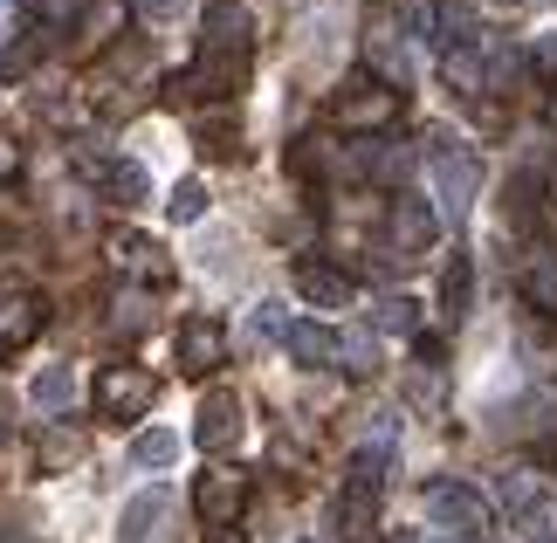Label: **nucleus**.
Wrapping results in <instances>:
<instances>
[{
    "label": "nucleus",
    "instance_id": "1",
    "mask_svg": "<svg viewBox=\"0 0 557 543\" xmlns=\"http://www.w3.org/2000/svg\"><path fill=\"white\" fill-rule=\"evenodd\" d=\"M393 118H399V90H393V83H345V90L331 97V124L345 138H372Z\"/></svg>",
    "mask_w": 557,
    "mask_h": 543
},
{
    "label": "nucleus",
    "instance_id": "2",
    "mask_svg": "<svg viewBox=\"0 0 557 543\" xmlns=\"http://www.w3.org/2000/svg\"><path fill=\"white\" fill-rule=\"evenodd\" d=\"M90 399H97L103 420H145V412L159 406V385H152L145 365H103L97 385H90Z\"/></svg>",
    "mask_w": 557,
    "mask_h": 543
},
{
    "label": "nucleus",
    "instance_id": "3",
    "mask_svg": "<svg viewBox=\"0 0 557 543\" xmlns=\"http://www.w3.org/2000/svg\"><path fill=\"white\" fill-rule=\"evenodd\" d=\"M420 145H426V159H434V172H441V207H447V213H455V221H461V213H468V207H475V186H482V165H475V159H468V151H461L455 138H447V132H426Z\"/></svg>",
    "mask_w": 557,
    "mask_h": 543
},
{
    "label": "nucleus",
    "instance_id": "4",
    "mask_svg": "<svg viewBox=\"0 0 557 543\" xmlns=\"http://www.w3.org/2000/svg\"><path fill=\"white\" fill-rule=\"evenodd\" d=\"M496 495H503V509L517 516V530L557 543V530H550V489H544L537 468H503V474H496Z\"/></svg>",
    "mask_w": 557,
    "mask_h": 543
},
{
    "label": "nucleus",
    "instance_id": "5",
    "mask_svg": "<svg viewBox=\"0 0 557 543\" xmlns=\"http://www.w3.org/2000/svg\"><path fill=\"white\" fill-rule=\"evenodd\" d=\"M193 503H200L207 530L227 536L234 523H242V509H248V474H242V468H207L200 489H193Z\"/></svg>",
    "mask_w": 557,
    "mask_h": 543
},
{
    "label": "nucleus",
    "instance_id": "6",
    "mask_svg": "<svg viewBox=\"0 0 557 543\" xmlns=\"http://www.w3.org/2000/svg\"><path fill=\"white\" fill-rule=\"evenodd\" d=\"M83 172L103 186V200H117V207H138V200H152V172H145L138 159H117V151H76Z\"/></svg>",
    "mask_w": 557,
    "mask_h": 543
},
{
    "label": "nucleus",
    "instance_id": "7",
    "mask_svg": "<svg viewBox=\"0 0 557 543\" xmlns=\"http://www.w3.org/2000/svg\"><path fill=\"white\" fill-rule=\"evenodd\" d=\"M426 516H434L441 530H488V503H482V489H468V482H455V474H447V482H426Z\"/></svg>",
    "mask_w": 557,
    "mask_h": 543
},
{
    "label": "nucleus",
    "instance_id": "8",
    "mask_svg": "<svg viewBox=\"0 0 557 543\" xmlns=\"http://www.w3.org/2000/svg\"><path fill=\"white\" fill-rule=\"evenodd\" d=\"M242 399L227 393V385H213V393L200 399V412H193V441H200L207 454H234L242 447Z\"/></svg>",
    "mask_w": 557,
    "mask_h": 543
},
{
    "label": "nucleus",
    "instance_id": "9",
    "mask_svg": "<svg viewBox=\"0 0 557 543\" xmlns=\"http://www.w3.org/2000/svg\"><path fill=\"white\" fill-rule=\"evenodd\" d=\"M385 227H393V262H406V255H426L441 234V213L413 200V193H399V200H385Z\"/></svg>",
    "mask_w": 557,
    "mask_h": 543
},
{
    "label": "nucleus",
    "instance_id": "10",
    "mask_svg": "<svg viewBox=\"0 0 557 543\" xmlns=\"http://www.w3.org/2000/svg\"><path fill=\"white\" fill-rule=\"evenodd\" d=\"M165 516H173V495L152 482L145 495H132V503H124L117 536H124V543H159V536H165Z\"/></svg>",
    "mask_w": 557,
    "mask_h": 543
},
{
    "label": "nucleus",
    "instance_id": "11",
    "mask_svg": "<svg viewBox=\"0 0 557 543\" xmlns=\"http://www.w3.org/2000/svg\"><path fill=\"white\" fill-rule=\"evenodd\" d=\"M41 317H49V303L35 289H0V351H21L41 331Z\"/></svg>",
    "mask_w": 557,
    "mask_h": 543
},
{
    "label": "nucleus",
    "instance_id": "12",
    "mask_svg": "<svg viewBox=\"0 0 557 543\" xmlns=\"http://www.w3.org/2000/svg\"><path fill=\"white\" fill-rule=\"evenodd\" d=\"M83 454H90V433H83L76 420H55V427H41V441H35V468L62 474V468H76Z\"/></svg>",
    "mask_w": 557,
    "mask_h": 543
},
{
    "label": "nucleus",
    "instance_id": "13",
    "mask_svg": "<svg viewBox=\"0 0 557 543\" xmlns=\"http://www.w3.org/2000/svg\"><path fill=\"white\" fill-rule=\"evenodd\" d=\"M296 296L317 303V310H345L351 303V275L331 262H296Z\"/></svg>",
    "mask_w": 557,
    "mask_h": 543
},
{
    "label": "nucleus",
    "instance_id": "14",
    "mask_svg": "<svg viewBox=\"0 0 557 543\" xmlns=\"http://www.w3.org/2000/svg\"><path fill=\"white\" fill-rule=\"evenodd\" d=\"M173 351H180L186 372H213V365H221V323H213V317H186L180 337H173Z\"/></svg>",
    "mask_w": 557,
    "mask_h": 543
},
{
    "label": "nucleus",
    "instance_id": "15",
    "mask_svg": "<svg viewBox=\"0 0 557 543\" xmlns=\"http://www.w3.org/2000/svg\"><path fill=\"white\" fill-rule=\"evenodd\" d=\"M200 55H248V8H242V0L207 8V49Z\"/></svg>",
    "mask_w": 557,
    "mask_h": 543
},
{
    "label": "nucleus",
    "instance_id": "16",
    "mask_svg": "<svg viewBox=\"0 0 557 543\" xmlns=\"http://www.w3.org/2000/svg\"><path fill=\"white\" fill-rule=\"evenodd\" d=\"M111 262H117L124 275H145V282H165V275H173L165 248L145 242V234H111Z\"/></svg>",
    "mask_w": 557,
    "mask_h": 543
},
{
    "label": "nucleus",
    "instance_id": "17",
    "mask_svg": "<svg viewBox=\"0 0 557 543\" xmlns=\"http://www.w3.org/2000/svg\"><path fill=\"white\" fill-rule=\"evenodd\" d=\"M372 516H379V489L345 482V495H337V536H345V543H372Z\"/></svg>",
    "mask_w": 557,
    "mask_h": 543
},
{
    "label": "nucleus",
    "instance_id": "18",
    "mask_svg": "<svg viewBox=\"0 0 557 543\" xmlns=\"http://www.w3.org/2000/svg\"><path fill=\"white\" fill-rule=\"evenodd\" d=\"M289 358L296 365H337V358H345V337H337V331H324V323H289Z\"/></svg>",
    "mask_w": 557,
    "mask_h": 543
},
{
    "label": "nucleus",
    "instance_id": "19",
    "mask_svg": "<svg viewBox=\"0 0 557 543\" xmlns=\"http://www.w3.org/2000/svg\"><path fill=\"white\" fill-rule=\"evenodd\" d=\"M468 296H475V262L468 255H447V275H441V317L461 323L468 317Z\"/></svg>",
    "mask_w": 557,
    "mask_h": 543
},
{
    "label": "nucleus",
    "instance_id": "20",
    "mask_svg": "<svg viewBox=\"0 0 557 543\" xmlns=\"http://www.w3.org/2000/svg\"><path fill=\"white\" fill-rule=\"evenodd\" d=\"M28 399H35V412H49V420H55V412L76 399V372H70V365H49V372H35Z\"/></svg>",
    "mask_w": 557,
    "mask_h": 543
},
{
    "label": "nucleus",
    "instance_id": "21",
    "mask_svg": "<svg viewBox=\"0 0 557 543\" xmlns=\"http://www.w3.org/2000/svg\"><path fill=\"white\" fill-rule=\"evenodd\" d=\"M393 21L413 41H441V8H434V0H393Z\"/></svg>",
    "mask_w": 557,
    "mask_h": 543
},
{
    "label": "nucleus",
    "instance_id": "22",
    "mask_svg": "<svg viewBox=\"0 0 557 543\" xmlns=\"http://www.w3.org/2000/svg\"><path fill=\"white\" fill-rule=\"evenodd\" d=\"M132 461H138V468H173V461H180V433H165V427L138 433V441H132Z\"/></svg>",
    "mask_w": 557,
    "mask_h": 543
},
{
    "label": "nucleus",
    "instance_id": "23",
    "mask_svg": "<svg viewBox=\"0 0 557 543\" xmlns=\"http://www.w3.org/2000/svg\"><path fill=\"white\" fill-rule=\"evenodd\" d=\"M366 172H372V180H385V186H393V180H406V172H413V145L385 138L379 151H366Z\"/></svg>",
    "mask_w": 557,
    "mask_h": 543
},
{
    "label": "nucleus",
    "instance_id": "24",
    "mask_svg": "<svg viewBox=\"0 0 557 543\" xmlns=\"http://www.w3.org/2000/svg\"><path fill=\"white\" fill-rule=\"evenodd\" d=\"M117 21H124V0H90V8H83V35H90V41H111Z\"/></svg>",
    "mask_w": 557,
    "mask_h": 543
},
{
    "label": "nucleus",
    "instance_id": "25",
    "mask_svg": "<svg viewBox=\"0 0 557 543\" xmlns=\"http://www.w3.org/2000/svg\"><path fill=\"white\" fill-rule=\"evenodd\" d=\"M145 317H152V303H145L138 289H124V296H117V310H111V331L132 337V331H145Z\"/></svg>",
    "mask_w": 557,
    "mask_h": 543
},
{
    "label": "nucleus",
    "instance_id": "26",
    "mask_svg": "<svg viewBox=\"0 0 557 543\" xmlns=\"http://www.w3.org/2000/svg\"><path fill=\"white\" fill-rule=\"evenodd\" d=\"M420 323V303L413 296H385L379 303V331H413Z\"/></svg>",
    "mask_w": 557,
    "mask_h": 543
},
{
    "label": "nucleus",
    "instance_id": "27",
    "mask_svg": "<svg viewBox=\"0 0 557 543\" xmlns=\"http://www.w3.org/2000/svg\"><path fill=\"white\" fill-rule=\"evenodd\" d=\"M337 365H351V372H372V365H379V337H372V331H345V358H337Z\"/></svg>",
    "mask_w": 557,
    "mask_h": 543
},
{
    "label": "nucleus",
    "instance_id": "28",
    "mask_svg": "<svg viewBox=\"0 0 557 543\" xmlns=\"http://www.w3.org/2000/svg\"><path fill=\"white\" fill-rule=\"evenodd\" d=\"M165 213H173V221H200V213H207V186H200V180H186L173 200H165Z\"/></svg>",
    "mask_w": 557,
    "mask_h": 543
},
{
    "label": "nucleus",
    "instance_id": "29",
    "mask_svg": "<svg viewBox=\"0 0 557 543\" xmlns=\"http://www.w3.org/2000/svg\"><path fill=\"white\" fill-rule=\"evenodd\" d=\"M523 296H530V303H544V310H557V269L537 262V269L523 275Z\"/></svg>",
    "mask_w": 557,
    "mask_h": 543
},
{
    "label": "nucleus",
    "instance_id": "30",
    "mask_svg": "<svg viewBox=\"0 0 557 543\" xmlns=\"http://www.w3.org/2000/svg\"><path fill=\"white\" fill-rule=\"evenodd\" d=\"M132 8L152 21V28H173V21H186V0H132Z\"/></svg>",
    "mask_w": 557,
    "mask_h": 543
},
{
    "label": "nucleus",
    "instance_id": "31",
    "mask_svg": "<svg viewBox=\"0 0 557 543\" xmlns=\"http://www.w3.org/2000/svg\"><path fill=\"white\" fill-rule=\"evenodd\" d=\"M248 331H255V344H269V337H289V323H283V310H275V303H262V310L248 317Z\"/></svg>",
    "mask_w": 557,
    "mask_h": 543
},
{
    "label": "nucleus",
    "instance_id": "32",
    "mask_svg": "<svg viewBox=\"0 0 557 543\" xmlns=\"http://www.w3.org/2000/svg\"><path fill=\"white\" fill-rule=\"evenodd\" d=\"M200 151H234V118H227V111L213 118V124L200 118Z\"/></svg>",
    "mask_w": 557,
    "mask_h": 543
},
{
    "label": "nucleus",
    "instance_id": "33",
    "mask_svg": "<svg viewBox=\"0 0 557 543\" xmlns=\"http://www.w3.org/2000/svg\"><path fill=\"white\" fill-rule=\"evenodd\" d=\"M70 14H76V0H49V8H41V21H49V28H62Z\"/></svg>",
    "mask_w": 557,
    "mask_h": 543
},
{
    "label": "nucleus",
    "instance_id": "34",
    "mask_svg": "<svg viewBox=\"0 0 557 543\" xmlns=\"http://www.w3.org/2000/svg\"><path fill=\"white\" fill-rule=\"evenodd\" d=\"M0 441H8V393H0Z\"/></svg>",
    "mask_w": 557,
    "mask_h": 543
},
{
    "label": "nucleus",
    "instance_id": "35",
    "mask_svg": "<svg viewBox=\"0 0 557 543\" xmlns=\"http://www.w3.org/2000/svg\"><path fill=\"white\" fill-rule=\"evenodd\" d=\"M537 55H544V62H557V35H550V41H544V49H537Z\"/></svg>",
    "mask_w": 557,
    "mask_h": 543
},
{
    "label": "nucleus",
    "instance_id": "36",
    "mask_svg": "<svg viewBox=\"0 0 557 543\" xmlns=\"http://www.w3.org/2000/svg\"><path fill=\"white\" fill-rule=\"evenodd\" d=\"M544 118H550V124H557V90H550V97H544Z\"/></svg>",
    "mask_w": 557,
    "mask_h": 543
},
{
    "label": "nucleus",
    "instance_id": "37",
    "mask_svg": "<svg viewBox=\"0 0 557 543\" xmlns=\"http://www.w3.org/2000/svg\"><path fill=\"white\" fill-rule=\"evenodd\" d=\"M0 543H35V536H0Z\"/></svg>",
    "mask_w": 557,
    "mask_h": 543
},
{
    "label": "nucleus",
    "instance_id": "38",
    "mask_svg": "<svg viewBox=\"0 0 557 543\" xmlns=\"http://www.w3.org/2000/svg\"><path fill=\"white\" fill-rule=\"evenodd\" d=\"M0 248H8V234H0Z\"/></svg>",
    "mask_w": 557,
    "mask_h": 543
},
{
    "label": "nucleus",
    "instance_id": "39",
    "mask_svg": "<svg viewBox=\"0 0 557 543\" xmlns=\"http://www.w3.org/2000/svg\"><path fill=\"white\" fill-rule=\"evenodd\" d=\"M399 543H413V536H399Z\"/></svg>",
    "mask_w": 557,
    "mask_h": 543
},
{
    "label": "nucleus",
    "instance_id": "40",
    "mask_svg": "<svg viewBox=\"0 0 557 543\" xmlns=\"http://www.w3.org/2000/svg\"><path fill=\"white\" fill-rule=\"evenodd\" d=\"M304 543H317V536H304Z\"/></svg>",
    "mask_w": 557,
    "mask_h": 543
}]
</instances>
